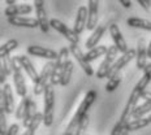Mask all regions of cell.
<instances>
[{
  "label": "cell",
  "instance_id": "34",
  "mask_svg": "<svg viewBox=\"0 0 151 135\" xmlns=\"http://www.w3.org/2000/svg\"><path fill=\"white\" fill-rule=\"evenodd\" d=\"M137 1L146 12H151V0H137Z\"/></svg>",
  "mask_w": 151,
  "mask_h": 135
},
{
  "label": "cell",
  "instance_id": "19",
  "mask_svg": "<svg viewBox=\"0 0 151 135\" xmlns=\"http://www.w3.org/2000/svg\"><path fill=\"white\" fill-rule=\"evenodd\" d=\"M106 29H107L106 25H99V26H96V29L93 31V34L87 38L85 46H86L89 49H91V48H94V47L98 46V42L102 39V36H103V34H104Z\"/></svg>",
  "mask_w": 151,
  "mask_h": 135
},
{
  "label": "cell",
  "instance_id": "43",
  "mask_svg": "<svg viewBox=\"0 0 151 135\" xmlns=\"http://www.w3.org/2000/svg\"><path fill=\"white\" fill-rule=\"evenodd\" d=\"M147 118H149V120H150V122H151V113L149 114V117H147Z\"/></svg>",
  "mask_w": 151,
  "mask_h": 135
},
{
  "label": "cell",
  "instance_id": "40",
  "mask_svg": "<svg viewBox=\"0 0 151 135\" xmlns=\"http://www.w3.org/2000/svg\"><path fill=\"white\" fill-rule=\"evenodd\" d=\"M143 73H151V62H150V64H147V65H146V68H145Z\"/></svg>",
  "mask_w": 151,
  "mask_h": 135
},
{
  "label": "cell",
  "instance_id": "27",
  "mask_svg": "<svg viewBox=\"0 0 151 135\" xmlns=\"http://www.w3.org/2000/svg\"><path fill=\"white\" fill-rule=\"evenodd\" d=\"M151 113V101H143L142 104L137 105L133 112V118H143L146 114Z\"/></svg>",
  "mask_w": 151,
  "mask_h": 135
},
{
  "label": "cell",
  "instance_id": "24",
  "mask_svg": "<svg viewBox=\"0 0 151 135\" xmlns=\"http://www.w3.org/2000/svg\"><path fill=\"white\" fill-rule=\"evenodd\" d=\"M37 104L31 100V101L29 103V106H27V111H26V114H25V117H24V120H22V125H24V127L25 129H27L30 126V124L33 122L34 120V117H35V114H37Z\"/></svg>",
  "mask_w": 151,
  "mask_h": 135
},
{
  "label": "cell",
  "instance_id": "17",
  "mask_svg": "<svg viewBox=\"0 0 151 135\" xmlns=\"http://www.w3.org/2000/svg\"><path fill=\"white\" fill-rule=\"evenodd\" d=\"M89 20H87V30H95L98 26V9H99V0H89Z\"/></svg>",
  "mask_w": 151,
  "mask_h": 135
},
{
  "label": "cell",
  "instance_id": "13",
  "mask_svg": "<svg viewBox=\"0 0 151 135\" xmlns=\"http://www.w3.org/2000/svg\"><path fill=\"white\" fill-rule=\"evenodd\" d=\"M137 55H136V66L138 70H145L147 65V46L143 38H141L137 43Z\"/></svg>",
  "mask_w": 151,
  "mask_h": 135
},
{
  "label": "cell",
  "instance_id": "37",
  "mask_svg": "<svg viewBox=\"0 0 151 135\" xmlns=\"http://www.w3.org/2000/svg\"><path fill=\"white\" fill-rule=\"evenodd\" d=\"M34 5H35V9H40V8H45V0H34Z\"/></svg>",
  "mask_w": 151,
  "mask_h": 135
},
{
  "label": "cell",
  "instance_id": "23",
  "mask_svg": "<svg viewBox=\"0 0 151 135\" xmlns=\"http://www.w3.org/2000/svg\"><path fill=\"white\" fill-rule=\"evenodd\" d=\"M35 11H37V20L39 21V29L42 30V33H48L51 25H50V21L47 18V13L45 8L35 9Z\"/></svg>",
  "mask_w": 151,
  "mask_h": 135
},
{
  "label": "cell",
  "instance_id": "32",
  "mask_svg": "<svg viewBox=\"0 0 151 135\" xmlns=\"http://www.w3.org/2000/svg\"><path fill=\"white\" fill-rule=\"evenodd\" d=\"M87 126H89V114L82 117V120L80 121V124H78V126H77V130H76L74 135H86Z\"/></svg>",
  "mask_w": 151,
  "mask_h": 135
},
{
  "label": "cell",
  "instance_id": "35",
  "mask_svg": "<svg viewBox=\"0 0 151 135\" xmlns=\"http://www.w3.org/2000/svg\"><path fill=\"white\" fill-rule=\"evenodd\" d=\"M18 129H20V126H18V124H13V125H11L8 129V133L7 135H17L18 133Z\"/></svg>",
  "mask_w": 151,
  "mask_h": 135
},
{
  "label": "cell",
  "instance_id": "44",
  "mask_svg": "<svg viewBox=\"0 0 151 135\" xmlns=\"http://www.w3.org/2000/svg\"><path fill=\"white\" fill-rule=\"evenodd\" d=\"M86 135H87V134H86Z\"/></svg>",
  "mask_w": 151,
  "mask_h": 135
},
{
  "label": "cell",
  "instance_id": "9",
  "mask_svg": "<svg viewBox=\"0 0 151 135\" xmlns=\"http://www.w3.org/2000/svg\"><path fill=\"white\" fill-rule=\"evenodd\" d=\"M136 55H137V51H136V49H133V48L128 49V51L125 52V53H122L120 57H119L117 60L115 61V64L112 65L111 70H109L108 77H111V75H113V74L120 73L122 69H124L125 65L129 64V62L133 60V59H136Z\"/></svg>",
  "mask_w": 151,
  "mask_h": 135
},
{
  "label": "cell",
  "instance_id": "36",
  "mask_svg": "<svg viewBox=\"0 0 151 135\" xmlns=\"http://www.w3.org/2000/svg\"><path fill=\"white\" fill-rule=\"evenodd\" d=\"M141 99H143L145 101H151V91H143L141 94Z\"/></svg>",
  "mask_w": 151,
  "mask_h": 135
},
{
  "label": "cell",
  "instance_id": "11",
  "mask_svg": "<svg viewBox=\"0 0 151 135\" xmlns=\"http://www.w3.org/2000/svg\"><path fill=\"white\" fill-rule=\"evenodd\" d=\"M4 108V111L11 114L14 112V98H13V91L9 84L5 83L1 87V105Z\"/></svg>",
  "mask_w": 151,
  "mask_h": 135
},
{
  "label": "cell",
  "instance_id": "2",
  "mask_svg": "<svg viewBox=\"0 0 151 135\" xmlns=\"http://www.w3.org/2000/svg\"><path fill=\"white\" fill-rule=\"evenodd\" d=\"M45 109H43V124L47 127L53 124V116H55V91L51 83L45 90Z\"/></svg>",
  "mask_w": 151,
  "mask_h": 135
},
{
  "label": "cell",
  "instance_id": "25",
  "mask_svg": "<svg viewBox=\"0 0 151 135\" xmlns=\"http://www.w3.org/2000/svg\"><path fill=\"white\" fill-rule=\"evenodd\" d=\"M31 101V99L29 96H24L22 99H21L20 104L16 108V112H14V116L17 120H24L25 114H26V111H27V106H29V103Z\"/></svg>",
  "mask_w": 151,
  "mask_h": 135
},
{
  "label": "cell",
  "instance_id": "26",
  "mask_svg": "<svg viewBox=\"0 0 151 135\" xmlns=\"http://www.w3.org/2000/svg\"><path fill=\"white\" fill-rule=\"evenodd\" d=\"M18 47V42L16 39H9L8 42H5L4 44L0 46V57L4 59V57H8L9 53L12 51H14L16 48Z\"/></svg>",
  "mask_w": 151,
  "mask_h": 135
},
{
  "label": "cell",
  "instance_id": "14",
  "mask_svg": "<svg viewBox=\"0 0 151 135\" xmlns=\"http://www.w3.org/2000/svg\"><path fill=\"white\" fill-rule=\"evenodd\" d=\"M8 22L12 26L17 27H27V29H35L39 27V21L33 17H24V16H14V17H9Z\"/></svg>",
  "mask_w": 151,
  "mask_h": 135
},
{
  "label": "cell",
  "instance_id": "28",
  "mask_svg": "<svg viewBox=\"0 0 151 135\" xmlns=\"http://www.w3.org/2000/svg\"><path fill=\"white\" fill-rule=\"evenodd\" d=\"M121 79H122L121 71L117 73V74H113V75H111V77H108V82L106 83V91L107 92H113V91L119 87V84L121 83Z\"/></svg>",
  "mask_w": 151,
  "mask_h": 135
},
{
  "label": "cell",
  "instance_id": "20",
  "mask_svg": "<svg viewBox=\"0 0 151 135\" xmlns=\"http://www.w3.org/2000/svg\"><path fill=\"white\" fill-rule=\"evenodd\" d=\"M128 26L134 27V29H143L147 31H151V21L150 20H145V18L139 17H130L127 20Z\"/></svg>",
  "mask_w": 151,
  "mask_h": 135
},
{
  "label": "cell",
  "instance_id": "4",
  "mask_svg": "<svg viewBox=\"0 0 151 135\" xmlns=\"http://www.w3.org/2000/svg\"><path fill=\"white\" fill-rule=\"evenodd\" d=\"M11 65H12V71H13L12 77H13L16 92H17V95H20L21 98H24V96H26V92H27L26 82H25V78H24V74H22V68H21V65L18 64L16 56L14 57H11Z\"/></svg>",
  "mask_w": 151,
  "mask_h": 135
},
{
  "label": "cell",
  "instance_id": "22",
  "mask_svg": "<svg viewBox=\"0 0 151 135\" xmlns=\"http://www.w3.org/2000/svg\"><path fill=\"white\" fill-rule=\"evenodd\" d=\"M107 51H108V47H107V46H96V47H94V48L89 49V51H87V53H86L87 61L91 62V61L96 60L98 57L106 56Z\"/></svg>",
  "mask_w": 151,
  "mask_h": 135
},
{
  "label": "cell",
  "instance_id": "10",
  "mask_svg": "<svg viewBox=\"0 0 151 135\" xmlns=\"http://www.w3.org/2000/svg\"><path fill=\"white\" fill-rule=\"evenodd\" d=\"M27 53L31 56L40 59H47L48 61L58 60L59 53H56L51 48H46V47H40V46H29L27 47Z\"/></svg>",
  "mask_w": 151,
  "mask_h": 135
},
{
  "label": "cell",
  "instance_id": "1",
  "mask_svg": "<svg viewBox=\"0 0 151 135\" xmlns=\"http://www.w3.org/2000/svg\"><path fill=\"white\" fill-rule=\"evenodd\" d=\"M95 99H96V91L95 90L87 91V94L85 95V98L82 99L80 106L77 108V112L74 113L73 118H72L70 122H69V125H68L67 130H65L64 135H74L76 134V130H77V126H78V124H80V121L82 120L83 116L87 114L90 106L93 105V103L95 101Z\"/></svg>",
  "mask_w": 151,
  "mask_h": 135
},
{
  "label": "cell",
  "instance_id": "30",
  "mask_svg": "<svg viewBox=\"0 0 151 135\" xmlns=\"http://www.w3.org/2000/svg\"><path fill=\"white\" fill-rule=\"evenodd\" d=\"M43 122V113L38 112L35 114V117H34L33 122L30 124V126L25 130V133L22 135H34L35 134V131L38 130V127H39V125Z\"/></svg>",
  "mask_w": 151,
  "mask_h": 135
},
{
  "label": "cell",
  "instance_id": "16",
  "mask_svg": "<svg viewBox=\"0 0 151 135\" xmlns=\"http://www.w3.org/2000/svg\"><path fill=\"white\" fill-rule=\"evenodd\" d=\"M109 34H111L113 43H115V46L119 48V51H120L121 53L127 52L129 49L128 44H127V42H125V39H124V36H122L120 29H119V26L116 24L109 25Z\"/></svg>",
  "mask_w": 151,
  "mask_h": 135
},
{
  "label": "cell",
  "instance_id": "38",
  "mask_svg": "<svg viewBox=\"0 0 151 135\" xmlns=\"http://www.w3.org/2000/svg\"><path fill=\"white\" fill-rule=\"evenodd\" d=\"M119 1H120V4L124 8H132V1L130 0H119Z\"/></svg>",
  "mask_w": 151,
  "mask_h": 135
},
{
  "label": "cell",
  "instance_id": "3",
  "mask_svg": "<svg viewBox=\"0 0 151 135\" xmlns=\"http://www.w3.org/2000/svg\"><path fill=\"white\" fill-rule=\"evenodd\" d=\"M69 48L67 47H63V48L59 51V57L58 60L55 61V65H53L52 69V74H51V81L50 83L52 86H56V84H60L61 82V73H63V69L67 65V62L69 61Z\"/></svg>",
  "mask_w": 151,
  "mask_h": 135
},
{
  "label": "cell",
  "instance_id": "12",
  "mask_svg": "<svg viewBox=\"0 0 151 135\" xmlns=\"http://www.w3.org/2000/svg\"><path fill=\"white\" fill-rule=\"evenodd\" d=\"M87 20H89V9L85 7V5H81L77 11V16H76L74 25H73V30L78 34V35L86 29Z\"/></svg>",
  "mask_w": 151,
  "mask_h": 135
},
{
  "label": "cell",
  "instance_id": "7",
  "mask_svg": "<svg viewBox=\"0 0 151 135\" xmlns=\"http://www.w3.org/2000/svg\"><path fill=\"white\" fill-rule=\"evenodd\" d=\"M50 25H51V27H53L56 31H59L70 44H78V43H80V35H78L73 29H69L67 25L64 22H61L60 20L52 18V20H50Z\"/></svg>",
  "mask_w": 151,
  "mask_h": 135
},
{
  "label": "cell",
  "instance_id": "42",
  "mask_svg": "<svg viewBox=\"0 0 151 135\" xmlns=\"http://www.w3.org/2000/svg\"><path fill=\"white\" fill-rule=\"evenodd\" d=\"M122 135H129V133H128V131H124V133H122Z\"/></svg>",
  "mask_w": 151,
  "mask_h": 135
},
{
  "label": "cell",
  "instance_id": "33",
  "mask_svg": "<svg viewBox=\"0 0 151 135\" xmlns=\"http://www.w3.org/2000/svg\"><path fill=\"white\" fill-rule=\"evenodd\" d=\"M5 112L3 106H0V135H7L8 127H7V117H5Z\"/></svg>",
  "mask_w": 151,
  "mask_h": 135
},
{
  "label": "cell",
  "instance_id": "15",
  "mask_svg": "<svg viewBox=\"0 0 151 135\" xmlns=\"http://www.w3.org/2000/svg\"><path fill=\"white\" fill-rule=\"evenodd\" d=\"M16 59H17L18 64L21 65L22 70H25V73L27 74V77H29L34 83H35L38 81L39 74L37 73V69L34 68V65H33V62L30 61V59L27 57V56H25V55H18V56H16Z\"/></svg>",
  "mask_w": 151,
  "mask_h": 135
},
{
  "label": "cell",
  "instance_id": "8",
  "mask_svg": "<svg viewBox=\"0 0 151 135\" xmlns=\"http://www.w3.org/2000/svg\"><path fill=\"white\" fill-rule=\"evenodd\" d=\"M69 51H70V53L73 55V57L77 60L78 64H80V66L82 68V70L89 75V77H91V75L94 74V70H93V68H91L90 62L87 61L86 53L82 52V49L78 47V44H70L69 46Z\"/></svg>",
  "mask_w": 151,
  "mask_h": 135
},
{
  "label": "cell",
  "instance_id": "39",
  "mask_svg": "<svg viewBox=\"0 0 151 135\" xmlns=\"http://www.w3.org/2000/svg\"><path fill=\"white\" fill-rule=\"evenodd\" d=\"M147 57L151 59V40H150L149 46H147Z\"/></svg>",
  "mask_w": 151,
  "mask_h": 135
},
{
  "label": "cell",
  "instance_id": "5",
  "mask_svg": "<svg viewBox=\"0 0 151 135\" xmlns=\"http://www.w3.org/2000/svg\"><path fill=\"white\" fill-rule=\"evenodd\" d=\"M119 52H120V51H119V48L116 46L108 47V51H107V53H106L104 60L100 62V65H99V68H98V71H96V77H98L99 79L108 77L109 70H111L112 65L115 64V61L119 59L117 57Z\"/></svg>",
  "mask_w": 151,
  "mask_h": 135
},
{
  "label": "cell",
  "instance_id": "41",
  "mask_svg": "<svg viewBox=\"0 0 151 135\" xmlns=\"http://www.w3.org/2000/svg\"><path fill=\"white\" fill-rule=\"evenodd\" d=\"M5 3H7V5L9 7V5H14L16 0H5Z\"/></svg>",
  "mask_w": 151,
  "mask_h": 135
},
{
  "label": "cell",
  "instance_id": "6",
  "mask_svg": "<svg viewBox=\"0 0 151 135\" xmlns=\"http://www.w3.org/2000/svg\"><path fill=\"white\" fill-rule=\"evenodd\" d=\"M55 62L53 61H48L43 65L42 71H40L39 77H38V81L34 83V95H42L45 94L46 87L50 84V81H51V74H52V69Z\"/></svg>",
  "mask_w": 151,
  "mask_h": 135
},
{
  "label": "cell",
  "instance_id": "31",
  "mask_svg": "<svg viewBox=\"0 0 151 135\" xmlns=\"http://www.w3.org/2000/svg\"><path fill=\"white\" fill-rule=\"evenodd\" d=\"M150 82H151V73H143L142 78H139V81L137 82V84L134 86L133 90H136L139 94H142L143 91H146V89H147V86H149Z\"/></svg>",
  "mask_w": 151,
  "mask_h": 135
},
{
  "label": "cell",
  "instance_id": "29",
  "mask_svg": "<svg viewBox=\"0 0 151 135\" xmlns=\"http://www.w3.org/2000/svg\"><path fill=\"white\" fill-rule=\"evenodd\" d=\"M73 68H74L73 62L69 60L67 62V65L64 66V69H63L61 82H60L61 86H68V84H69V82H70V78H72V73H73Z\"/></svg>",
  "mask_w": 151,
  "mask_h": 135
},
{
  "label": "cell",
  "instance_id": "18",
  "mask_svg": "<svg viewBox=\"0 0 151 135\" xmlns=\"http://www.w3.org/2000/svg\"><path fill=\"white\" fill-rule=\"evenodd\" d=\"M33 12V7L29 4H14L9 5L5 8L4 14L7 17H14V16H22V14H29Z\"/></svg>",
  "mask_w": 151,
  "mask_h": 135
},
{
  "label": "cell",
  "instance_id": "21",
  "mask_svg": "<svg viewBox=\"0 0 151 135\" xmlns=\"http://www.w3.org/2000/svg\"><path fill=\"white\" fill-rule=\"evenodd\" d=\"M151 124L150 120L147 117H143V118H133L130 122L128 124L127 126V130L128 133H130V131H137V130H141V129L149 126V125Z\"/></svg>",
  "mask_w": 151,
  "mask_h": 135
}]
</instances>
